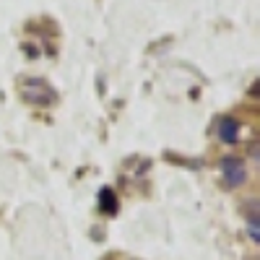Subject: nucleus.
<instances>
[{"label":"nucleus","instance_id":"1","mask_svg":"<svg viewBox=\"0 0 260 260\" xmlns=\"http://www.w3.org/2000/svg\"><path fill=\"white\" fill-rule=\"evenodd\" d=\"M26 89L21 91V99H24L26 104H34V107H52L57 94L47 86L45 78H26Z\"/></svg>","mask_w":260,"mask_h":260},{"label":"nucleus","instance_id":"2","mask_svg":"<svg viewBox=\"0 0 260 260\" xmlns=\"http://www.w3.org/2000/svg\"><path fill=\"white\" fill-rule=\"evenodd\" d=\"M219 169H221V177H224V187L226 190H237L247 182V172H245V161L240 156H221L219 159Z\"/></svg>","mask_w":260,"mask_h":260},{"label":"nucleus","instance_id":"3","mask_svg":"<svg viewBox=\"0 0 260 260\" xmlns=\"http://www.w3.org/2000/svg\"><path fill=\"white\" fill-rule=\"evenodd\" d=\"M240 120L237 117H232V115H224V117H219L216 120V136H219V141L221 143H237V138H240Z\"/></svg>","mask_w":260,"mask_h":260},{"label":"nucleus","instance_id":"4","mask_svg":"<svg viewBox=\"0 0 260 260\" xmlns=\"http://www.w3.org/2000/svg\"><path fill=\"white\" fill-rule=\"evenodd\" d=\"M96 201H99V211H102L104 216H117V211H120V201H117V195H115L112 187H102Z\"/></svg>","mask_w":260,"mask_h":260},{"label":"nucleus","instance_id":"5","mask_svg":"<svg viewBox=\"0 0 260 260\" xmlns=\"http://www.w3.org/2000/svg\"><path fill=\"white\" fill-rule=\"evenodd\" d=\"M240 213L247 219V224H257L260 226V203L257 198H247L240 203Z\"/></svg>","mask_w":260,"mask_h":260},{"label":"nucleus","instance_id":"6","mask_svg":"<svg viewBox=\"0 0 260 260\" xmlns=\"http://www.w3.org/2000/svg\"><path fill=\"white\" fill-rule=\"evenodd\" d=\"M247 234H250V240L257 245L260 242V232H257V224H247Z\"/></svg>","mask_w":260,"mask_h":260},{"label":"nucleus","instance_id":"7","mask_svg":"<svg viewBox=\"0 0 260 260\" xmlns=\"http://www.w3.org/2000/svg\"><path fill=\"white\" fill-rule=\"evenodd\" d=\"M24 55H26V57H31V60H34V57H39V50H37V47H34V45H24Z\"/></svg>","mask_w":260,"mask_h":260},{"label":"nucleus","instance_id":"8","mask_svg":"<svg viewBox=\"0 0 260 260\" xmlns=\"http://www.w3.org/2000/svg\"><path fill=\"white\" fill-rule=\"evenodd\" d=\"M250 156L257 161V143H250Z\"/></svg>","mask_w":260,"mask_h":260},{"label":"nucleus","instance_id":"9","mask_svg":"<svg viewBox=\"0 0 260 260\" xmlns=\"http://www.w3.org/2000/svg\"><path fill=\"white\" fill-rule=\"evenodd\" d=\"M102 260H115V257H112V255H107V257H102Z\"/></svg>","mask_w":260,"mask_h":260}]
</instances>
